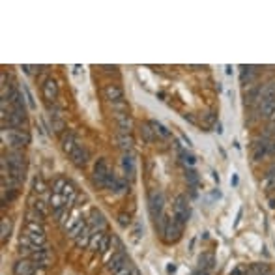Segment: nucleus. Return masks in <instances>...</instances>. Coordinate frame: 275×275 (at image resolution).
<instances>
[{"label":"nucleus","mask_w":275,"mask_h":275,"mask_svg":"<svg viewBox=\"0 0 275 275\" xmlns=\"http://www.w3.org/2000/svg\"><path fill=\"white\" fill-rule=\"evenodd\" d=\"M66 183H68V180H66V178H57V180L52 182V185H51V193H54V195H62Z\"/></svg>","instance_id":"obj_28"},{"label":"nucleus","mask_w":275,"mask_h":275,"mask_svg":"<svg viewBox=\"0 0 275 275\" xmlns=\"http://www.w3.org/2000/svg\"><path fill=\"white\" fill-rule=\"evenodd\" d=\"M111 172L113 171H111L107 159L99 157V159L96 161V165H94V174H92V182H94V185H98L99 189H107V182H109Z\"/></svg>","instance_id":"obj_4"},{"label":"nucleus","mask_w":275,"mask_h":275,"mask_svg":"<svg viewBox=\"0 0 275 275\" xmlns=\"http://www.w3.org/2000/svg\"><path fill=\"white\" fill-rule=\"evenodd\" d=\"M264 137H275V122H271V124L268 126V131H266Z\"/></svg>","instance_id":"obj_37"},{"label":"nucleus","mask_w":275,"mask_h":275,"mask_svg":"<svg viewBox=\"0 0 275 275\" xmlns=\"http://www.w3.org/2000/svg\"><path fill=\"white\" fill-rule=\"evenodd\" d=\"M268 98H275V79H269L268 82L260 85V101Z\"/></svg>","instance_id":"obj_18"},{"label":"nucleus","mask_w":275,"mask_h":275,"mask_svg":"<svg viewBox=\"0 0 275 275\" xmlns=\"http://www.w3.org/2000/svg\"><path fill=\"white\" fill-rule=\"evenodd\" d=\"M213 264H215V258H213L212 253H204V255H201V258H199V268L204 269V271H210V269L213 268Z\"/></svg>","instance_id":"obj_21"},{"label":"nucleus","mask_w":275,"mask_h":275,"mask_svg":"<svg viewBox=\"0 0 275 275\" xmlns=\"http://www.w3.org/2000/svg\"><path fill=\"white\" fill-rule=\"evenodd\" d=\"M49 208H51V206H49V204H47L43 199H38V201L32 202V210H36L38 213H41L43 217H47V212H49Z\"/></svg>","instance_id":"obj_26"},{"label":"nucleus","mask_w":275,"mask_h":275,"mask_svg":"<svg viewBox=\"0 0 275 275\" xmlns=\"http://www.w3.org/2000/svg\"><path fill=\"white\" fill-rule=\"evenodd\" d=\"M32 189H34V193H38V195L45 193V191H47L45 180H43L41 176H36V178H34V183H32Z\"/></svg>","instance_id":"obj_29"},{"label":"nucleus","mask_w":275,"mask_h":275,"mask_svg":"<svg viewBox=\"0 0 275 275\" xmlns=\"http://www.w3.org/2000/svg\"><path fill=\"white\" fill-rule=\"evenodd\" d=\"M262 187L266 193H273L275 191V176H264Z\"/></svg>","instance_id":"obj_30"},{"label":"nucleus","mask_w":275,"mask_h":275,"mask_svg":"<svg viewBox=\"0 0 275 275\" xmlns=\"http://www.w3.org/2000/svg\"><path fill=\"white\" fill-rule=\"evenodd\" d=\"M266 176H275V159H273V163L266 169Z\"/></svg>","instance_id":"obj_38"},{"label":"nucleus","mask_w":275,"mask_h":275,"mask_svg":"<svg viewBox=\"0 0 275 275\" xmlns=\"http://www.w3.org/2000/svg\"><path fill=\"white\" fill-rule=\"evenodd\" d=\"M139 131H141V137H143L146 143H154L155 139H157V137H155L154 129H152V126H150V122H148V124H143Z\"/></svg>","instance_id":"obj_25"},{"label":"nucleus","mask_w":275,"mask_h":275,"mask_svg":"<svg viewBox=\"0 0 275 275\" xmlns=\"http://www.w3.org/2000/svg\"><path fill=\"white\" fill-rule=\"evenodd\" d=\"M191 275H210V271H204V269L199 268V269H197V271H193V273H191Z\"/></svg>","instance_id":"obj_41"},{"label":"nucleus","mask_w":275,"mask_h":275,"mask_svg":"<svg viewBox=\"0 0 275 275\" xmlns=\"http://www.w3.org/2000/svg\"><path fill=\"white\" fill-rule=\"evenodd\" d=\"M24 94H26V99H29V105H30V109H36V103H34V99H32V94L29 92V88H23Z\"/></svg>","instance_id":"obj_36"},{"label":"nucleus","mask_w":275,"mask_h":275,"mask_svg":"<svg viewBox=\"0 0 275 275\" xmlns=\"http://www.w3.org/2000/svg\"><path fill=\"white\" fill-rule=\"evenodd\" d=\"M51 127H52V131L58 133L60 137L66 133V122H64L62 109L57 107V103L52 105V109H51Z\"/></svg>","instance_id":"obj_12"},{"label":"nucleus","mask_w":275,"mask_h":275,"mask_svg":"<svg viewBox=\"0 0 275 275\" xmlns=\"http://www.w3.org/2000/svg\"><path fill=\"white\" fill-rule=\"evenodd\" d=\"M172 217L176 219L178 223H182L183 227L189 221V202L185 195H178L174 199V208H172Z\"/></svg>","instance_id":"obj_5"},{"label":"nucleus","mask_w":275,"mask_h":275,"mask_svg":"<svg viewBox=\"0 0 275 275\" xmlns=\"http://www.w3.org/2000/svg\"><path fill=\"white\" fill-rule=\"evenodd\" d=\"M10 234H12V221L4 217L2 223H0V240H2V243H6L10 240Z\"/></svg>","instance_id":"obj_23"},{"label":"nucleus","mask_w":275,"mask_h":275,"mask_svg":"<svg viewBox=\"0 0 275 275\" xmlns=\"http://www.w3.org/2000/svg\"><path fill=\"white\" fill-rule=\"evenodd\" d=\"M174 271H176V266H174V264H169V266H167V273L174 275Z\"/></svg>","instance_id":"obj_40"},{"label":"nucleus","mask_w":275,"mask_h":275,"mask_svg":"<svg viewBox=\"0 0 275 275\" xmlns=\"http://www.w3.org/2000/svg\"><path fill=\"white\" fill-rule=\"evenodd\" d=\"M2 144L12 150H23L26 144H30V135L24 129H12V127H2L0 131Z\"/></svg>","instance_id":"obj_2"},{"label":"nucleus","mask_w":275,"mask_h":275,"mask_svg":"<svg viewBox=\"0 0 275 275\" xmlns=\"http://www.w3.org/2000/svg\"><path fill=\"white\" fill-rule=\"evenodd\" d=\"M101 69H105V71H118V66H101Z\"/></svg>","instance_id":"obj_39"},{"label":"nucleus","mask_w":275,"mask_h":275,"mask_svg":"<svg viewBox=\"0 0 275 275\" xmlns=\"http://www.w3.org/2000/svg\"><path fill=\"white\" fill-rule=\"evenodd\" d=\"M88 227H90V229H92V232H98V230H103V232H105L107 221H105L103 213L98 212V210H92L90 219H88Z\"/></svg>","instance_id":"obj_16"},{"label":"nucleus","mask_w":275,"mask_h":275,"mask_svg":"<svg viewBox=\"0 0 275 275\" xmlns=\"http://www.w3.org/2000/svg\"><path fill=\"white\" fill-rule=\"evenodd\" d=\"M268 275H275V273H271V271H269V273H268Z\"/></svg>","instance_id":"obj_42"},{"label":"nucleus","mask_w":275,"mask_h":275,"mask_svg":"<svg viewBox=\"0 0 275 275\" xmlns=\"http://www.w3.org/2000/svg\"><path fill=\"white\" fill-rule=\"evenodd\" d=\"M58 82L52 77H47V79H43V82H41V94H43V98H45V101L49 105H54L58 99Z\"/></svg>","instance_id":"obj_8"},{"label":"nucleus","mask_w":275,"mask_h":275,"mask_svg":"<svg viewBox=\"0 0 275 275\" xmlns=\"http://www.w3.org/2000/svg\"><path fill=\"white\" fill-rule=\"evenodd\" d=\"M126 264H127L126 251H118L115 253L113 257H109V260H107V271H109V273H116V271H120Z\"/></svg>","instance_id":"obj_14"},{"label":"nucleus","mask_w":275,"mask_h":275,"mask_svg":"<svg viewBox=\"0 0 275 275\" xmlns=\"http://www.w3.org/2000/svg\"><path fill=\"white\" fill-rule=\"evenodd\" d=\"M38 271V264L30 258H19L13 264V275H36Z\"/></svg>","instance_id":"obj_11"},{"label":"nucleus","mask_w":275,"mask_h":275,"mask_svg":"<svg viewBox=\"0 0 275 275\" xmlns=\"http://www.w3.org/2000/svg\"><path fill=\"white\" fill-rule=\"evenodd\" d=\"M116 139H118V144H120V148L124 150V152H131V150H133L131 133H118V135H116Z\"/></svg>","instance_id":"obj_19"},{"label":"nucleus","mask_w":275,"mask_h":275,"mask_svg":"<svg viewBox=\"0 0 275 275\" xmlns=\"http://www.w3.org/2000/svg\"><path fill=\"white\" fill-rule=\"evenodd\" d=\"M26 221H36V223H43V221H45V217H43L41 213L36 212V210H32V208H30L29 212H26Z\"/></svg>","instance_id":"obj_31"},{"label":"nucleus","mask_w":275,"mask_h":275,"mask_svg":"<svg viewBox=\"0 0 275 275\" xmlns=\"http://www.w3.org/2000/svg\"><path fill=\"white\" fill-rule=\"evenodd\" d=\"M90 238H92V229L86 225V229L82 230V232H80V234L77 236L73 241H75V245L79 247V249H86V247L90 245Z\"/></svg>","instance_id":"obj_17"},{"label":"nucleus","mask_w":275,"mask_h":275,"mask_svg":"<svg viewBox=\"0 0 275 275\" xmlns=\"http://www.w3.org/2000/svg\"><path fill=\"white\" fill-rule=\"evenodd\" d=\"M251 155L255 163L275 157V137H258L251 144Z\"/></svg>","instance_id":"obj_1"},{"label":"nucleus","mask_w":275,"mask_h":275,"mask_svg":"<svg viewBox=\"0 0 275 275\" xmlns=\"http://www.w3.org/2000/svg\"><path fill=\"white\" fill-rule=\"evenodd\" d=\"M255 75H257V68H255V66H241V82H243V85H245V82L251 85Z\"/></svg>","instance_id":"obj_22"},{"label":"nucleus","mask_w":275,"mask_h":275,"mask_svg":"<svg viewBox=\"0 0 275 275\" xmlns=\"http://www.w3.org/2000/svg\"><path fill=\"white\" fill-rule=\"evenodd\" d=\"M24 232H36V234H45L43 223H36V221H26L24 225Z\"/></svg>","instance_id":"obj_27"},{"label":"nucleus","mask_w":275,"mask_h":275,"mask_svg":"<svg viewBox=\"0 0 275 275\" xmlns=\"http://www.w3.org/2000/svg\"><path fill=\"white\" fill-rule=\"evenodd\" d=\"M115 120L118 126V133H131L133 120L127 115V111H115Z\"/></svg>","instance_id":"obj_15"},{"label":"nucleus","mask_w":275,"mask_h":275,"mask_svg":"<svg viewBox=\"0 0 275 275\" xmlns=\"http://www.w3.org/2000/svg\"><path fill=\"white\" fill-rule=\"evenodd\" d=\"M182 232H183V225L178 223L174 217H169L165 225V230L161 232V238L165 243H176L180 238H182Z\"/></svg>","instance_id":"obj_6"},{"label":"nucleus","mask_w":275,"mask_h":275,"mask_svg":"<svg viewBox=\"0 0 275 275\" xmlns=\"http://www.w3.org/2000/svg\"><path fill=\"white\" fill-rule=\"evenodd\" d=\"M150 126H152V129H154L155 137H159V139H169V137H171V131H169V129H167L161 122L150 120Z\"/></svg>","instance_id":"obj_20"},{"label":"nucleus","mask_w":275,"mask_h":275,"mask_svg":"<svg viewBox=\"0 0 275 275\" xmlns=\"http://www.w3.org/2000/svg\"><path fill=\"white\" fill-rule=\"evenodd\" d=\"M148 210L152 219H154V223L165 215V195L159 189L148 191Z\"/></svg>","instance_id":"obj_3"},{"label":"nucleus","mask_w":275,"mask_h":275,"mask_svg":"<svg viewBox=\"0 0 275 275\" xmlns=\"http://www.w3.org/2000/svg\"><path fill=\"white\" fill-rule=\"evenodd\" d=\"M103 236H105L103 230H98V232H92L90 245H88V249H90L92 253H98V251H99V243H101V240H103Z\"/></svg>","instance_id":"obj_24"},{"label":"nucleus","mask_w":275,"mask_h":275,"mask_svg":"<svg viewBox=\"0 0 275 275\" xmlns=\"http://www.w3.org/2000/svg\"><path fill=\"white\" fill-rule=\"evenodd\" d=\"M103 96L111 105L126 103V94H124V88H122L120 85H116V82H109V85H105Z\"/></svg>","instance_id":"obj_7"},{"label":"nucleus","mask_w":275,"mask_h":275,"mask_svg":"<svg viewBox=\"0 0 275 275\" xmlns=\"http://www.w3.org/2000/svg\"><path fill=\"white\" fill-rule=\"evenodd\" d=\"M122 171H124V180L133 182L135 174H137V167H135V157L131 152H124L122 154Z\"/></svg>","instance_id":"obj_10"},{"label":"nucleus","mask_w":275,"mask_h":275,"mask_svg":"<svg viewBox=\"0 0 275 275\" xmlns=\"http://www.w3.org/2000/svg\"><path fill=\"white\" fill-rule=\"evenodd\" d=\"M182 159H183V163H185V165H189V167H193L197 163V159H195V155L193 154H187V152H182Z\"/></svg>","instance_id":"obj_33"},{"label":"nucleus","mask_w":275,"mask_h":275,"mask_svg":"<svg viewBox=\"0 0 275 275\" xmlns=\"http://www.w3.org/2000/svg\"><path fill=\"white\" fill-rule=\"evenodd\" d=\"M88 159H90V152H88V148H86L85 144H79V146L69 154L71 165L77 167V169H85V167L88 165Z\"/></svg>","instance_id":"obj_9"},{"label":"nucleus","mask_w":275,"mask_h":275,"mask_svg":"<svg viewBox=\"0 0 275 275\" xmlns=\"http://www.w3.org/2000/svg\"><path fill=\"white\" fill-rule=\"evenodd\" d=\"M79 139H77V135H75L73 131H66L62 135V137H60V146H62V152L66 155H68L69 157V154H71V152H73L75 148H77V146H79Z\"/></svg>","instance_id":"obj_13"},{"label":"nucleus","mask_w":275,"mask_h":275,"mask_svg":"<svg viewBox=\"0 0 275 275\" xmlns=\"http://www.w3.org/2000/svg\"><path fill=\"white\" fill-rule=\"evenodd\" d=\"M135 271H137V269H133V268H131V264L127 262L126 266H124V268H122L120 271H116L115 275H135Z\"/></svg>","instance_id":"obj_35"},{"label":"nucleus","mask_w":275,"mask_h":275,"mask_svg":"<svg viewBox=\"0 0 275 275\" xmlns=\"http://www.w3.org/2000/svg\"><path fill=\"white\" fill-rule=\"evenodd\" d=\"M118 225H120L122 229H127V227L131 225V217H129V213H126V212L118 213Z\"/></svg>","instance_id":"obj_32"},{"label":"nucleus","mask_w":275,"mask_h":275,"mask_svg":"<svg viewBox=\"0 0 275 275\" xmlns=\"http://www.w3.org/2000/svg\"><path fill=\"white\" fill-rule=\"evenodd\" d=\"M185 178H187V182H189V185H193L195 187L197 183H199V174H197L195 171H189L187 174H185Z\"/></svg>","instance_id":"obj_34"}]
</instances>
